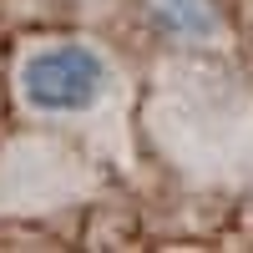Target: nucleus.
<instances>
[{"mask_svg":"<svg viewBox=\"0 0 253 253\" xmlns=\"http://www.w3.org/2000/svg\"><path fill=\"white\" fill-rule=\"evenodd\" d=\"M15 91L41 117H81L107 101L112 66L86 41H46V46L20 56Z\"/></svg>","mask_w":253,"mask_h":253,"instance_id":"1","label":"nucleus"},{"mask_svg":"<svg viewBox=\"0 0 253 253\" xmlns=\"http://www.w3.org/2000/svg\"><path fill=\"white\" fill-rule=\"evenodd\" d=\"M152 20L177 41H218L223 36V15L213 10V0H152Z\"/></svg>","mask_w":253,"mask_h":253,"instance_id":"2","label":"nucleus"}]
</instances>
